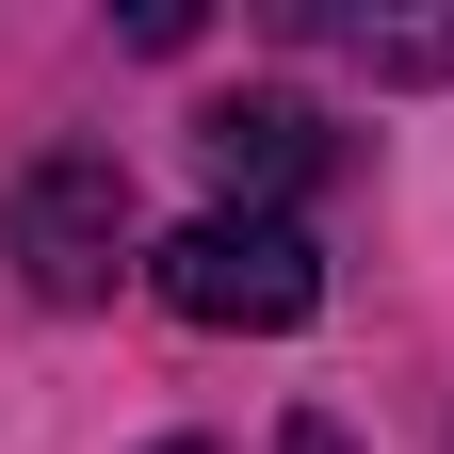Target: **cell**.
<instances>
[{"label": "cell", "instance_id": "obj_3", "mask_svg": "<svg viewBox=\"0 0 454 454\" xmlns=\"http://www.w3.org/2000/svg\"><path fill=\"white\" fill-rule=\"evenodd\" d=\"M195 146H211L227 211H244V195H293V179H325V114H309V98H211V114H195Z\"/></svg>", "mask_w": 454, "mask_h": 454}, {"label": "cell", "instance_id": "obj_1", "mask_svg": "<svg viewBox=\"0 0 454 454\" xmlns=\"http://www.w3.org/2000/svg\"><path fill=\"white\" fill-rule=\"evenodd\" d=\"M146 293L179 309V325H244V340H293L325 309V244L293 211H195V227H162L146 244Z\"/></svg>", "mask_w": 454, "mask_h": 454}, {"label": "cell", "instance_id": "obj_4", "mask_svg": "<svg viewBox=\"0 0 454 454\" xmlns=\"http://www.w3.org/2000/svg\"><path fill=\"white\" fill-rule=\"evenodd\" d=\"M340 49L373 82H454V17H340Z\"/></svg>", "mask_w": 454, "mask_h": 454}, {"label": "cell", "instance_id": "obj_5", "mask_svg": "<svg viewBox=\"0 0 454 454\" xmlns=\"http://www.w3.org/2000/svg\"><path fill=\"white\" fill-rule=\"evenodd\" d=\"M162 454H195V438H162Z\"/></svg>", "mask_w": 454, "mask_h": 454}, {"label": "cell", "instance_id": "obj_2", "mask_svg": "<svg viewBox=\"0 0 454 454\" xmlns=\"http://www.w3.org/2000/svg\"><path fill=\"white\" fill-rule=\"evenodd\" d=\"M0 260H17L49 309L114 293V260H130V162H114V146H49V162H17V195H0Z\"/></svg>", "mask_w": 454, "mask_h": 454}]
</instances>
